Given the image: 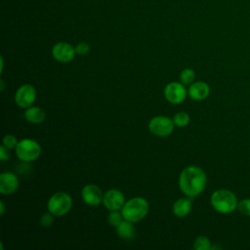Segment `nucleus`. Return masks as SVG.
Wrapping results in <instances>:
<instances>
[{
  "instance_id": "nucleus-4",
  "label": "nucleus",
  "mask_w": 250,
  "mask_h": 250,
  "mask_svg": "<svg viewBox=\"0 0 250 250\" xmlns=\"http://www.w3.org/2000/svg\"><path fill=\"white\" fill-rule=\"evenodd\" d=\"M72 206V199L70 195L63 191L54 193L48 200L47 208L54 216H63L69 212Z\"/></svg>"
},
{
  "instance_id": "nucleus-23",
  "label": "nucleus",
  "mask_w": 250,
  "mask_h": 250,
  "mask_svg": "<svg viewBox=\"0 0 250 250\" xmlns=\"http://www.w3.org/2000/svg\"><path fill=\"white\" fill-rule=\"evenodd\" d=\"M54 223V215L51 212L45 213L40 218V225L43 228H49Z\"/></svg>"
},
{
  "instance_id": "nucleus-11",
  "label": "nucleus",
  "mask_w": 250,
  "mask_h": 250,
  "mask_svg": "<svg viewBox=\"0 0 250 250\" xmlns=\"http://www.w3.org/2000/svg\"><path fill=\"white\" fill-rule=\"evenodd\" d=\"M83 201L90 206H98L103 202L104 193L102 189L96 185H86L81 190Z\"/></svg>"
},
{
  "instance_id": "nucleus-14",
  "label": "nucleus",
  "mask_w": 250,
  "mask_h": 250,
  "mask_svg": "<svg viewBox=\"0 0 250 250\" xmlns=\"http://www.w3.org/2000/svg\"><path fill=\"white\" fill-rule=\"evenodd\" d=\"M191 197H182L179 198L178 200L175 201V203L173 204V208L172 211L174 213L175 216L177 217H186L187 215L189 214V212L191 211Z\"/></svg>"
},
{
  "instance_id": "nucleus-9",
  "label": "nucleus",
  "mask_w": 250,
  "mask_h": 250,
  "mask_svg": "<svg viewBox=\"0 0 250 250\" xmlns=\"http://www.w3.org/2000/svg\"><path fill=\"white\" fill-rule=\"evenodd\" d=\"M75 55V47L66 42H58L52 48L53 58L60 62H68Z\"/></svg>"
},
{
  "instance_id": "nucleus-18",
  "label": "nucleus",
  "mask_w": 250,
  "mask_h": 250,
  "mask_svg": "<svg viewBox=\"0 0 250 250\" xmlns=\"http://www.w3.org/2000/svg\"><path fill=\"white\" fill-rule=\"evenodd\" d=\"M173 121L177 127H186L189 123V115L185 111H180L174 115Z\"/></svg>"
},
{
  "instance_id": "nucleus-19",
  "label": "nucleus",
  "mask_w": 250,
  "mask_h": 250,
  "mask_svg": "<svg viewBox=\"0 0 250 250\" xmlns=\"http://www.w3.org/2000/svg\"><path fill=\"white\" fill-rule=\"evenodd\" d=\"M194 78H195V72L192 68H189V67L183 69L180 74V80L184 85L190 84L194 80Z\"/></svg>"
},
{
  "instance_id": "nucleus-3",
  "label": "nucleus",
  "mask_w": 250,
  "mask_h": 250,
  "mask_svg": "<svg viewBox=\"0 0 250 250\" xmlns=\"http://www.w3.org/2000/svg\"><path fill=\"white\" fill-rule=\"evenodd\" d=\"M148 202L143 197H133L125 202L121 212L125 220L137 223L143 220L148 212Z\"/></svg>"
},
{
  "instance_id": "nucleus-24",
  "label": "nucleus",
  "mask_w": 250,
  "mask_h": 250,
  "mask_svg": "<svg viewBox=\"0 0 250 250\" xmlns=\"http://www.w3.org/2000/svg\"><path fill=\"white\" fill-rule=\"evenodd\" d=\"M90 50V46L88 43L85 42H80L75 46V53L77 55H86Z\"/></svg>"
},
{
  "instance_id": "nucleus-2",
  "label": "nucleus",
  "mask_w": 250,
  "mask_h": 250,
  "mask_svg": "<svg viewBox=\"0 0 250 250\" xmlns=\"http://www.w3.org/2000/svg\"><path fill=\"white\" fill-rule=\"evenodd\" d=\"M211 206L221 214H230L237 209L238 200L236 195L226 188L216 189L210 197Z\"/></svg>"
},
{
  "instance_id": "nucleus-15",
  "label": "nucleus",
  "mask_w": 250,
  "mask_h": 250,
  "mask_svg": "<svg viewBox=\"0 0 250 250\" xmlns=\"http://www.w3.org/2000/svg\"><path fill=\"white\" fill-rule=\"evenodd\" d=\"M25 119L33 124H39L46 118V112L39 106H29L24 111Z\"/></svg>"
},
{
  "instance_id": "nucleus-1",
  "label": "nucleus",
  "mask_w": 250,
  "mask_h": 250,
  "mask_svg": "<svg viewBox=\"0 0 250 250\" xmlns=\"http://www.w3.org/2000/svg\"><path fill=\"white\" fill-rule=\"evenodd\" d=\"M207 184V176L203 169L190 165L186 167L179 177V188L188 197H195L200 194Z\"/></svg>"
},
{
  "instance_id": "nucleus-12",
  "label": "nucleus",
  "mask_w": 250,
  "mask_h": 250,
  "mask_svg": "<svg viewBox=\"0 0 250 250\" xmlns=\"http://www.w3.org/2000/svg\"><path fill=\"white\" fill-rule=\"evenodd\" d=\"M19 187L18 177L12 172H3L0 175V192L2 194H11Z\"/></svg>"
},
{
  "instance_id": "nucleus-10",
  "label": "nucleus",
  "mask_w": 250,
  "mask_h": 250,
  "mask_svg": "<svg viewBox=\"0 0 250 250\" xmlns=\"http://www.w3.org/2000/svg\"><path fill=\"white\" fill-rule=\"evenodd\" d=\"M125 202L126 201L123 192L117 188L108 189L105 193H104L103 203L104 207L109 211L122 209Z\"/></svg>"
},
{
  "instance_id": "nucleus-13",
  "label": "nucleus",
  "mask_w": 250,
  "mask_h": 250,
  "mask_svg": "<svg viewBox=\"0 0 250 250\" xmlns=\"http://www.w3.org/2000/svg\"><path fill=\"white\" fill-rule=\"evenodd\" d=\"M210 87L206 82L197 81L192 83L188 90V94L189 98L194 101H202L209 96Z\"/></svg>"
},
{
  "instance_id": "nucleus-16",
  "label": "nucleus",
  "mask_w": 250,
  "mask_h": 250,
  "mask_svg": "<svg viewBox=\"0 0 250 250\" xmlns=\"http://www.w3.org/2000/svg\"><path fill=\"white\" fill-rule=\"evenodd\" d=\"M115 229L117 235L123 239H132L135 236V229L133 227V223L125 219Z\"/></svg>"
},
{
  "instance_id": "nucleus-17",
  "label": "nucleus",
  "mask_w": 250,
  "mask_h": 250,
  "mask_svg": "<svg viewBox=\"0 0 250 250\" xmlns=\"http://www.w3.org/2000/svg\"><path fill=\"white\" fill-rule=\"evenodd\" d=\"M211 247V241L206 235L197 236L193 243V248L195 250H210Z\"/></svg>"
},
{
  "instance_id": "nucleus-27",
  "label": "nucleus",
  "mask_w": 250,
  "mask_h": 250,
  "mask_svg": "<svg viewBox=\"0 0 250 250\" xmlns=\"http://www.w3.org/2000/svg\"><path fill=\"white\" fill-rule=\"evenodd\" d=\"M1 90H4V82H3V80H1Z\"/></svg>"
},
{
  "instance_id": "nucleus-20",
  "label": "nucleus",
  "mask_w": 250,
  "mask_h": 250,
  "mask_svg": "<svg viewBox=\"0 0 250 250\" xmlns=\"http://www.w3.org/2000/svg\"><path fill=\"white\" fill-rule=\"evenodd\" d=\"M124 220V217H123V214L121 211H118V210H114V211H111L109 214H108V217H107V221H108V224L114 228H116L122 221Z\"/></svg>"
},
{
  "instance_id": "nucleus-21",
  "label": "nucleus",
  "mask_w": 250,
  "mask_h": 250,
  "mask_svg": "<svg viewBox=\"0 0 250 250\" xmlns=\"http://www.w3.org/2000/svg\"><path fill=\"white\" fill-rule=\"evenodd\" d=\"M237 210L241 215L250 217V198H244L238 201Z\"/></svg>"
},
{
  "instance_id": "nucleus-25",
  "label": "nucleus",
  "mask_w": 250,
  "mask_h": 250,
  "mask_svg": "<svg viewBox=\"0 0 250 250\" xmlns=\"http://www.w3.org/2000/svg\"><path fill=\"white\" fill-rule=\"evenodd\" d=\"M10 148L6 147L4 145H2L0 146V159L1 161H6L10 158V151H9Z\"/></svg>"
},
{
  "instance_id": "nucleus-26",
  "label": "nucleus",
  "mask_w": 250,
  "mask_h": 250,
  "mask_svg": "<svg viewBox=\"0 0 250 250\" xmlns=\"http://www.w3.org/2000/svg\"><path fill=\"white\" fill-rule=\"evenodd\" d=\"M0 206H1V210H0V215L2 216L5 213V205L3 201H0Z\"/></svg>"
},
{
  "instance_id": "nucleus-8",
  "label": "nucleus",
  "mask_w": 250,
  "mask_h": 250,
  "mask_svg": "<svg viewBox=\"0 0 250 250\" xmlns=\"http://www.w3.org/2000/svg\"><path fill=\"white\" fill-rule=\"evenodd\" d=\"M165 99L174 104H181L187 97V90L183 83L170 82L164 88Z\"/></svg>"
},
{
  "instance_id": "nucleus-5",
  "label": "nucleus",
  "mask_w": 250,
  "mask_h": 250,
  "mask_svg": "<svg viewBox=\"0 0 250 250\" xmlns=\"http://www.w3.org/2000/svg\"><path fill=\"white\" fill-rule=\"evenodd\" d=\"M41 153L40 145L32 139H22L19 141L16 146V154L18 158L24 162H30L37 159Z\"/></svg>"
},
{
  "instance_id": "nucleus-6",
  "label": "nucleus",
  "mask_w": 250,
  "mask_h": 250,
  "mask_svg": "<svg viewBox=\"0 0 250 250\" xmlns=\"http://www.w3.org/2000/svg\"><path fill=\"white\" fill-rule=\"evenodd\" d=\"M174 121L168 116L158 115L150 119L148 123V130L151 134L157 137H167L174 130Z\"/></svg>"
},
{
  "instance_id": "nucleus-7",
  "label": "nucleus",
  "mask_w": 250,
  "mask_h": 250,
  "mask_svg": "<svg viewBox=\"0 0 250 250\" xmlns=\"http://www.w3.org/2000/svg\"><path fill=\"white\" fill-rule=\"evenodd\" d=\"M36 99V90L31 84H23L20 86L15 94V102L21 108L31 106Z\"/></svg>"
},
{
  "instance_id": "nucleus-22",
  "label": "nucleus",
  "mask_w": 250,
  "mask_h": 250,
  "mask_svg": "<svg viewBox=\"0 0 250 250\" xmlns=\"http://www.w3.org/2000/svg\"><path fill=\"white\" fill-rule=\"evenodd\" d=\"M19 141L14 135H6L3 138V145L8 148H14L17 146Z\"/></svg>"
}]
</instances>
